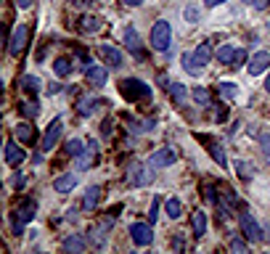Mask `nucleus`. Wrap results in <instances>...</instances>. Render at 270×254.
Wrapping results in <instances>:
<instances>
[{"label": "nucleus", "mask_w": 270, "mask_h": 254, "mask_svg": "<svg viewBox=\"0 0 270 254\" xmlns=\"http://www.w3.org/2000/svg\"><path fill=\"white\" fill-rule=\"evenodd\" d=\"M119 93H122V98L127 101H151V88L146 82H140L138 77H124L122 82H119Z\"/></svg>", "instance_id": "f257e3e1"}, {"label": "nucleus", "mask_w": 270, "mask_h": 254, "mask_svg": "<svg viewBox=\"0 0 270 254\" xmlns=\"http://www.w3.org/2000/svg\"><path fill=\"white\" fill-rule=\"evenodd\" d=\"M151 45L156 48V51H167V48L172 45V29L167 22L159 19L154 27H151Z\"/></svg>", "instance_id": "f03ea898"}, {"label": "nucleus", "mask_w": 270, "mask_h": 254, "mask_svg": "<svg viewBox=\"0 0 270 254\" xmlns=\"http://www.w3.org/2000/svg\"><path fill=\"white\" fill-rule=\"evenodd\" d=\"M32 217H35V201H32V199H24V201L13 209V233H22L24 225H27Z\"/></svg>", "instance_id": "7ed1b4c3"}, {"label": "nucleus", "mask_w": 270, "mask_h": 254, "mask_svg": "<svg viewBox=\"0 0 270 254\" xmlns=\"http://www.w3.org/2000/svg\"><path fill=\"white\" fill-rule=\"evenodd\" d=\"M27 43H29V27L27 24H19V27L13 29V37H11V45H8L11 56H22Z\"/></svg>", "instance_id": "20e7f679"}, {"label": "nucleus", "mask_w": 270, "mask_h": 254, "mask_svg": "<svg viewBox=\"0 0 270 254\" xmlns=\"http://www.w3.org/2000/svg\"><path fill=\"white\" fill-rule=\"evenodd\" d=\"M241 230H244V236L249 238V241H254V244H260L262 241V230H260V225L254 222V217L252 215H246V212H241Z\"/></svg>", "instance_id": "39448f33"}, {"label": "nucleus", "mask_w": 270, "mask_h": 254, "mask_svg": "<svg viewBox=\"0 0 270 254\" xmlns=\"http://www.w3.org/2000/svg\"><path fill=\"white\" fill-rule=\"evenodd\" d=\"M175 159H178V151L175 149H159V151H154L151 156H149V167H170Z\"/></svg>", "instance_id": "423d86ee"}, {"label": "nucleus", "mask_w": 270, "mask_h": 254, "mask_svg": "<svg viewBox=\"0 0 270 254\" xmlns=\"http://www.w3.org/2000/svg\"><path fill=\"white\" fill-rule=\"evenodd\" d=\"M130 236H133V241H135L138 246H149L151 238H154L151 222H149V225H146V222H135V225H130Z\"/></svg>", "instance_id": "0eeeda50"}, {"label": "nucleus", "mask_w": 270, "mask_h": 254, "mask_svg": "<svg viewBox=\"0 0 270 254\" xmlns=\"http://www.w3.org/2000/svg\"><path fill=\"white\" fill-rule=\"evenodd\" d=\"M95 162H98V143L88 140V149H82V154L77 156V164H79V170H90Z\"/></svg>", "instance_id": "6e6552de"}, {"label": "nucleus", "mask_w": 270, "mask_h": 254, "mask_svg": "<svg viewBox=\"0 0 270 254\" xmlns=\"http://www.w3.org/2000/svg\"><path fill=\"white\" fill-rule=\"evenodd\" d=\"M111 222H114V217L103 220L98 228H93V230H90V244H93L95 249H103V246H106V238H109V228H111Z\"/></svg>", "instance_id": "1a4fd4ad"}, {"label": "nucleus", "mask_w": 270, "mask_h": 254, "mask_svg": "<svg viewBox=\"0 0 270 254\" xmlns=\"http://www.w3.org/2000/svg\"><path fill=\"white\" fill-rule=\"evenodd\" d=\"M85 79L93 88H103L106 85V67H101V64H90V67H85Z\"/></svg>", "instance_id": "9d476101"}, {"label": "nucleus", "mask_w": 270, "mask_h": 254, "mask_svg": "<svg viewBox=\"0 0 270 254\" xmlns=\"http://www.w3.org/2000/svg\"><path fill=\"white\" fill-rule=\"evenodd\" d=\"M13 135H16V140L19 143H24V146H29V143H35V138H37V130L32 127L29 122H19L13 127Z\"/></svg>", "instance_id": "9b49d317"}, {"label": "nucleus", "mask_w": 270, "mask_h": 254, "mask_svg": "<svg viewBox=\"0 0 270 254\" xmlns=\"http://www.w3.org/2000/svg\"><path fill=\"white\" fill-rule=\"evenodd\" d=\"M267 64H270V53H267V51H260V53H254V58L249 61L246 72H249L252 77H257V74H262V72L267 69Z\"/></svg>", "instance_id": "f8f14e48"}, {"label": "nucleus", "mask_w": 270, "mask_h": 254, "mask_svg": "<svg viewBox=\"0 0 270 254\" xmlns=\"http://www.w3.org/2000/svg\"><path fill=\"white\" fill-rule=\"evenodd\" d=\"M61 135V119L56 117L51 124H48V130H45V138H43V151H51L56 146V140Z\"/></svg>", "instance_id": "ddd939ff"}, {"label": "nucleus", "mask_w": 270, "mask_h": 254, "mask_svg": "<svg viewBox=\"0 0 270 254\" xmlns=\"http://www.w3.org/2000/svg\"><path fill=\"white\" fill-rule=\"evenodd\" d=\"M24 162V149H19L16 140H6V164H22Z\"/></svg>", "instance_id": "4468645a"}, {"label": "nucleus", "mask_w": 270, "mask_h": 254, "mask_svg": "<svg viewBox=\"0 0 270 254\" xmlns=\"http://www.w3.org/2000/svg\"><path fill=\"white\" fill-rule=\"evenodd\" d=\"M85 246H88V241L79 233H72V236H67L64 238V251H69V254H79V251H85Z\"/></svg>", "instance_id": "2eb2a0df"}, {"label": "nucleus", "mask_w": 270, "mask_h": 254, "mask_svg": "<svg viewBox=\"0 0 270 254\" xmlns=\"http://www.w3.org/2000/svg\"><path fill=\"white\" fill-rule=\"evenodd\" d=\"M124 43H127V48H130V53H133V56L143 58V45H140V37H138V32H135L133 27H127V29H124Z\"/></svg>", "instance_id": "dca6fc26"}, {"label": "nucleus", "mask_w": 270, "mask_h": 254, "mask_svg": "<svg viewBox=\"0 0 270 254\" xmlns=\"http://www.w3.org/2000/svg\"><path fill=\"white\" fill-rule=\"evenodd\" d=\"M98 53H101V58L109 64V67H114V69H117V67H122V53L117 51V48H111V45H101V51H98Z\"/></svg>", "instance_id": "f3484780"}, {"label": "nucleus", "mask_w": 270, "mask_h": 254, "mask_svg": "<svg viewBox=\"0 0 270 254\" xmlns=\"http://www.w3.org/2000/svg\"><path fill=\"white\" fill-rule=\"evenodd\" d=\"M164 90L172 95V101L178 103V106H183V103H185V98H188V90H185V85H180V82H167V85H164Z\"/></svg>", "instance_id": "a211bd4d"}, {"label": "nucleus", "mask_w": 270, "mask_h": 254, "mask_svg": "<svg viewBox=\"0 0 270 254\" xmlns=\"http://www.w3.org/2000/svg\"><path fill=\"white\" fill-rule=\"evenodd\" d=\"M98 199H101V188H98V185L88 188V194H85V199H82V209H85V212H93L95 206H98Z\"/></svg>", "instance_id": "6ab92c4d"}, {"label": "nucleus", "mask_w": 270, "mask_h": 254, "mask_svg": "<svg viewBox=\"0 0 270 254\" xmlns=\"http://www.w3.org/2000/svg\"><path fill=\"white\" fill-rule=\"evenodd\" d=\"M74 185H77V178H74V175H61V178H56V183H53V188L58 190V194H69Z\"/></svg>", "instance_id": "aec40b11"}, {"label": "nucleus", "mask_w": 270, "mask_h": 254, "mask_svg": "<svg viewBox=\"0 0 270 254\" xmlns=\"http://www.w3.org/2000/svg\"><path fill=\"white\" fill-rule=\"evenodd\" d=\"M194 58H196V64L204 69V64H210V58H212V45L210 43H201L196 51H194Z\"/></svg>", "instance_id": "412c9836"}, {"label": "nucleus", "mask_w": 270, "mask_h": 254, "mask_svg": "<svg viewBox=\"0 0 270 254\" xmlns=\"http://www.w3.org/2000/svg\"><path fill=\"white\" fill-rule=\"evenodd\" d=\"M191 225H194V236L201 238L206 233V215L204 212H194V217H191Z\"/></svg>", "instance_id": "4be33fe9"}, {"label": "nucleus", "mask_w": 270, "mask_h": 254, "mask_svg": "<svg viewBox=\"0 0 270 254\" xmlns=\"http://www.w3.org/2000/svg\"><path fill=\"white\" fill-rule=\"evenodd\" d=\"M53 72H56L58 77H69V74H72V61H69L67 56H58L56 64H53Z\"/></svg>", "instance_id": "5701e85b"}, {"label": "nucleus", "mask_w": 270, "mask_h": 254, "mask_svg": "<svg viewBox=\"0 0 270 254\" xmlns=\"http://www.w3.org/2000/svg\"><path fill=\"white\" fill-rule=\"evenodd\" d=\"M233 167L238 170V178H241V180H252V178H254V167H252L249 162H241V159H236Z\"/></svg>", "instance_id": "b1692460"}, {"label": "nucleus", "mask_w": 270, "mask_h": 254, "mask_svg": "<svg viewBox=\"0 0 270 254\" xmlns=\"http://www.w3.org/2000/svg\"><path fill=\"white\" fill-rule=\"evenodd\" d=\"M180 61H183V69H185L188 74H201V67H199V64H196L194 53H188V51H185Z\"/></svg>", "instance_id": "393cba45"}, {"label": "nucleus", "mask_w": 270, "mask_h": 254, "mask_svg": "<svg viewBox=\"0 0 270 254\" xmlns=\"http://www.w3.org/2000/svg\"><path fill=\"white\" fill-rule=\"evenodd\" d=\"M95 106H101V101H95V98H82V101H79V106H77V111H79L82 117H90L93 111H95Z\"/></svg>", "instance_id": "a878e982"}, {"label": "nucleus", "mask_w": 270, "mask_h": 254, "mask_svg": "<svg viewBox=\"0 0 270 254\" xmlns=\"http://www.w3.org/2000/svg\"><path fill=\"white\" fill-rule=\"evenodd\" d=\"M19 85H22L27 93H37V90H40V79L32 77V74H24V77L19 79Z\"/></svg>", "instance_id": "bb28decb"}, {"label": "nucleus", "mask_w": 270, "mask_h": 254, "mask_svg": "<svg viewBox=\"0 0 270 254\" xmlns=\"http://www.w3.org/2000/svg\"><path fill=\"white\" fill-rule=\"evenodd\" d=\"M79 29H82L85 35H90V32H98V29H101V22L95 19V16H82V24H79Z\"/></svg>", "instance_id": "cd10ccee"}, {"label": "nucleus", "mask_w": 270, "mask_h": 254, "mask_svg": "<svg viewBox=\"0 0 270 254\" xmlns=\"http://www.w3.org/2000/svg\"><path fill=\"white\" fill-rule=\"evenodd\" d=\"M210 154L215 156V162H217L220 167H225V164H228V162H225V151H222V146H220V143L210 140Z\"/></svg>", "instance_id": "c85d7f7f"}, {"label": "nucleus", "mask_w": 270, "mask_h": 254, "mask_svg": "<svg viewBox=\"0 0 270 254\" xmlns=\"http://www.w3.org/2000/svg\"><path fill=\"white\" fill-rule=\"evenodd\" d=\"M140 172H143V167H140V164H130V167H127V172H124V180L130 183V185H138Z\"/></svg>", "instance_id": "c756f323"}, {"label": "nucleus", "mask_w": 270, "mask_h": 254, "mask_svg": "<svg viewBox=\"0 0 270 254\" xmlns=\"http://www.w3.org/2000/svg\"><path fill=\"white\" fill-rule=\"evenodd\" d=\"M233 56H236V48H233V45H222L220 51H217V58H220L222 64H228V67H231Z\"/></svg>", "instance_id": "7c9ffc66"}, {"label": "nucleus", "mask_w": 270, "mask_h": 254, "mask_svg": "<svg viewBox=\"0 0 270 254\" xmlns=\"http://www.w3.org/2000/svg\"><path fill=\"white\" fill-rule=\"evenodd\" d=\"M19 111H22L24 117L32 119V117H37V103H35V101H22V103H19Z\"/></svg>", "instance_id": "2f4dec72"}, {"label": "nucleus", "mask_w": 270, "mask_h": 254, "mask_svg": "<svg viewBox=\"0 0 270 254\" xmlns=\"http://www.w3.org/2000/svg\"><path fill=\"white\" fill-rule=\"evenodd\" d=\"M180 212H183L180 201H178V199H167V215H170L172 220H178V217H180Z\"/></svg>", "instance_id": "473e14b6"}, {"label": "nucleus", "mask_w": 270, "mask_h": 254, "mask_svg": "<svg viewBox=\"0 0 270 254\" xmlns=\"http://www.w3.org/2000/svg\"><path fill=\"white\" fill-rule=\"evenodd\" d=\"M183 16H185V22H188V24H196V22L201 19V11H199L196 6H185Z\"/></svg>", "instance_id": "72a5a7b5"}, {"label": "nucleus", "mask_w": 270, "mask_h": 254, "mask_svg": "<svg viewBox=\"0 0 270 254\" xmlns=\"http://www.w3.org/2000/svg\"><path fill=\"white\" fill-rule=\"evenodd\" d=\"M82 149H85L82 140H69V143H67V154H69V156H79V154H82Z\"/></svg>", "instance_id": "f704fd0d"}, {"label": "nucleus", "mask_w": 270, "mask_h": 254, "mask_svg": "<svg viewBox=\"0 0 270 254\" xmlns=\"http://www.w3.org/2000/svg\"><path fill=\"white\" fill-rule=\"evenodd\" d=\"M260 149H262V156H265V162L270 164V135H260Z\"/></svg>", "instance_id": "c9c22d12"}, {"label": "nucleus", "mask_w": 270, "mask_h": 254, "mask_svg": "<svg viewBox=\"0 0 270 254\" xmlns=\"http://www.w3.org/2000/svg\"><path fill=\"white\" fill-rule=\"evenodd\" d=\"M220 93L225 95V98H236V93H238V88L233 85V82H220Z\"/></svg>", "instance_id": "e433bc0d"}, {"label": "nucleus", "mask_w": 270, "mask_h": 254, "mask_svg": "<svg viewBox=\"0 0 270 254\" xmlns=\"http://www.w3.org/2000/svg\"><path fill=\"white\" fill-rule=\"evenodd\" d=\"M194 101L201 103V106H206V103H210V93H206L204 88H196V90H194Z\"/></svg>", "instance_id": "4c0bfd02"}, {"label": "nucleus", "mask_w": 270, "mask_h": 254, "mask_svg": "<svg viewBox=\"0 0 270 254\" xmlns=\"http://www.w3.org/2000/svg\"><path fill=\"white\" fill-rule=\"evenodd\" d=\"M244 61H246V51H244V48H236V56H233V61H231V67L236 69V67H241Z\"/></svg>", "instance_id": "58836bf2"}, {"label": "nucleus", "mask_w": 270, "mask_h": 254, "mask_svg": "<svg viewBox=\"0 0 270 254\" xmlns=\"http://www.w3.org/2000/svg\"><path fill=\"white\" fill-rule=\"evenodd\" d=\"M154 180V172L149 170V167H143V172H140V178H138V185H149Z\"/></svg>", "instance_id": "ea45409f"}, {"label": "nucleus", "mask_w": 270, "mask_h": 254, "mask_svg": "<svg viewBox=\"0 0 270 254\" xmlns=\"http://www.w3.org/2000/svg\"><path fill=\"white\" fill-rule=\"evenodd\" d=\"M231 249H233V251H241V254H244V251H246V244L241 241V238H231Z\"/></svg>", "instance_id": "a19ab883"}, {"label": "nucleus", "mask_w": 270, "mask_h": 254, "mask_svg": "<svg viewBox=\"0 0 270 254\" xmlns=\"http://www.w3.org/2000/svg\"><path fill=\"white\" fill-rule=\"evenodd\" d=\"M156 215H159V199L151 201V212H149V222H151V225L156 222Z\"/></svg>", "instance_id": "79ce46f5"}, {"label": "nucleus", "mask_w": 270, "mask_h": 254, "mask_svg": "<svg viewBox=\"0 0 270 254\" xmlns=\"http://www.w3.org/2000/svg\"><path fill=\"white\" fill-rule=\"evenodd\" d=\"M246 6H254V8H260V11H265L267 6H270V0H244Z\"/></svg>", "instance_id": "37998d69"}, {"label": "nucleus", "mask_w": 270, "mask_h": 254, "mask_svg": "<svg viewBox=\"0 0 270 254\" xmlns=\"http://www.w3.org/2000/svg\"><path fill=\"white\" fill-rule=\"evenodd\" d=\"M204 3L210 6V8H215V6H222V3H225V0H204Z\"/></svg>", "instance_id": "c03bdc74"}, {"label": "nucleus", "mask_w": 270, "mask_h": 254, "mask_svg": "<svg viewBox=\"0 0 270 254\" xmlns=\"http://www.w3.org/2000/svg\"><path fill=\"white\" fill-rule=\"evenodd\" d=\"M16 6H19V8H29L32 0H16Z\"/></svg>", "instance_id": "a18cd8bd"}, {"label": "nucleus", "mask_w": 270, "mask_h": 254, "mask_svg": "<svg viewBox=\"0 0 270 254\" xmlns=\"http://www.w3.org/2000/svg\"><path fill=\"white\" fill-rule=\"evenodd\" d=\"M122 3H124V6H140L143 0H122Z\"/></svg>", "instance_id": "49530a36"}, {"label": "nucleus", "mask_w": 270, "mask_h": 254, "mask_svg": "<svg viewBox=\"0 0 270 254\" xmlns=\"http://www.w3.org/2000/svg\"><path fill=\"white\" fill-rule=\"evenodd\" d=\"M265 90H267V93H270V77H267V79H265Z\"/></svg>", "instance_id": "de8ad7c7"}]
</instances>
